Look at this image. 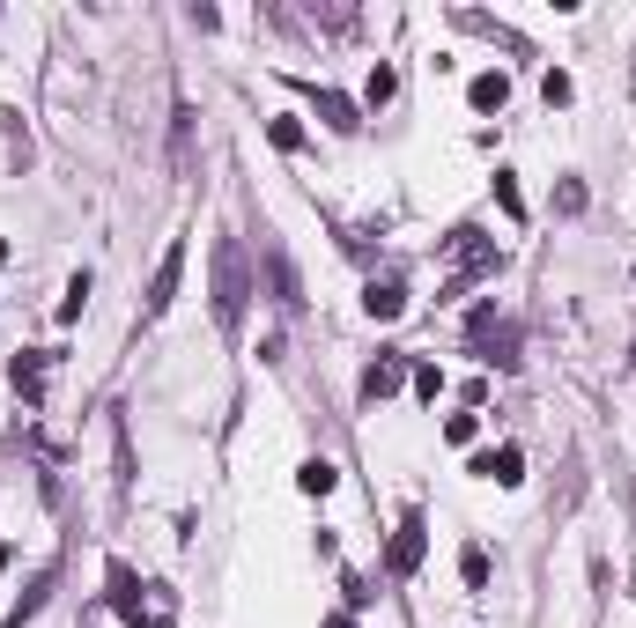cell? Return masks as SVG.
Masks as SVG:
<instances>
[{
	"mask_svg": "<svg viewBox=\"0 0 636 628\" xmlns=\"http://www.w3.org/2000/svg\"><path fill=\"white\" fill-rule=\"evenodd\" d=\"M208 266H215V281H208V296H215V326H222V333H237V326H245V303H252V259H245V244H237V237H222Z\"/></svg>",
	"mask_w": 636,
	"mask_h": 628,
	"instance_id": "1",
	"label": "cell"
},
{
	"mask_svg": "<svg viewBox=\"0 0 636 628\" xmlns=\"http://www.w3.org/2000/svg\"><path fill=\"white\" fill-rule=\"evenodd\" d=\"M111 577V606L126 614V628H171V592H156V584H141L126 562L104 569Z\"/></svg>",
	"mask_w": 636,
	"mask_h": 628,
	"instance_id": "2",
	"label": "cell"
},
{
	"mask_svg": "<svg viewBox=\"0 0 636 628\" xmlns=\"http://www.w3.org/2000/svg\"><path fill=\"white\" fill-rule=\"evenodd\" d=\"M444 244H452V259H459V274L444 281L452 296H459V289H474V281H496V274H503V244H496V237H481V230H452Z\"/></svg>",
	"mask_w": 636,
	"mask_h": 628,
	"instance_id": "3",
	"label": "cell"
},
{
	"mask_svg": "<svg viewBox=\"0 0 636 628\" xmlns=\"http://www.w3.org/2000/svg\"><path fill=\"white\" fill-rule=\"evenodd\" d=\"M466 340L481 348V363H496V370H518L526 355H518V318H496V303H481L474 318H466Z\"/></svg>",
	"mask_w": 636,
	"mask_h": 628,
	"instance_id": "4",
	"label": "cell"
},
{
	"mask_svg": "<svg viewBox=\"0 0 636 628\" xmlns=\"http://www.w3.org/2000/svg\"><path fill=\"white\" fill-rule=\"evenodd\" d=\"M429 555V525L422 510H400V525H392V547H385V577H415Z\"/></svg>",
	"mask_w": 636,
	"mask_h": 628,
	"instance_id": "5",
	"label": "cell"
},
{
	"mask_svg": "<svg viewBox=\"0 0 636 628\" xmlns=\"http://www.w3.org/2000/svg\"><path fill=\"white\" fill-rule=\"evenodd\" d=\"M178 274H185V244L171 237V244H163V259H156V274H148V296H141V311H148V318H163V311H171Z\"/></svg>",
	"mask_w": 636,
	"mask_h": 628,
	"instance_id": "6",
	"label": "cell"
},
{
	"mask_svg": "<svg viewBox=\"0 0 636 628\" xmlns=\"http://www.w3.org/2000/svg\"><path fill=\"white\" fill-rule=\"evenodd\" d=\"M474 473H481V481H496V488H518V481H526V451L496 444V451H481V459H474Z\"/></svg>",
	"mask_w": 636,
	"mask_h": 628,
	"instance_id": "7",
	"label": "cell"
},
{
	"mask_svg": "<svg viewBox=\"0 0 636 628\" xmlns=\"http://www.w3.org/2000/svg\"><path fill=\"white\" fill-rule=\"evenodd\" d=\"M400 377H407V355L400 348H378V363L363 370V399H392V392H400Z\"/></svg>",
	"mask_w": 636,
	"mask_h": 628,
	"instance_id": "8",
	"label": "cell"
},
{
	"mask_svg": "<svg viewBox=\"0 0 636 628\" xmlns=\"http://www.w3.org/2000/svg\"><path fill=\"white\" fill-rule=\"evenodd\" d=\"M311 104H318V119H326L333 133H355V126H363V104L341 97V89H311Z\"/></svg>",
	"mask_w": 636,
	"mask_h": 628,
	"instance_id": "9",
	"label": "cell"
},
{
	"mask_svg": "<svg viewBox=\"0 0 636 628\" xmlns=\"http://www.w3.org/2000/svg\"><path fill=\"white\" fill-rule=\"evenodd\" d=\"M466 104H474V111H503V104H511V74H503V67L474 74V82H466Z\"/></svg>",
	"mask_w": 636,
	"mask_h": 628,
	"instance_id": "10",
	"label": "cell"
},
{
	"mask_svg": "<svg viewBox=\"0 0 636 628\" xmlns=\"http://www.w3.org/2000/svg\"><path fill=\"white\" fill-rule=\"evenodd\" d=\"M363 311L378 318V326H392V318L407 311V289H400V281H392V274H385V281H370V289H363Z\"/></svg>",
	"mask_w": 636,
	"mask_h": 628,
	"instance_id": "11",
	"label": "cell"
},
{
	"mask_svg": "<svg viewBox=\"0 0 636 628\" xmlns=\"http://www.w3.org/2000/svg\"><path fill=\"white\" fill-rule=\"evenodd\" d=\"M8 385H15V399H30V407H37V399H45V355H15V363H8Z\"/></svg>",
	"mask_w": 636,
	"mask_h": 628,
	"instance_id": "12",
	"label": "cell"
},
{
	"mask_svg": "<svg viewBox=\"0 0 636 628\" xmlns=\"http://www.w3.org/2000/svg\"><path fill=\"white\" fill-rule=\"evenodd\" d=\"M259 252H267V274H274V296H282L289 311H296V303H304V289H296V266H289V252H282V244H259Z\"/></svg>",
	"mask_w": 636,
	"mask_h": 628,
	"instance_id": "13",
	"label": "cell"
},
{
	"mask_svg": "<svg viewBox=\"0 0 636 628\" xmlns=\"http://www.w3.org/2000/svg\"><path fill=\"white\" fill-rule=\"evenodd\" d=\"M333 481H341V466H333V459H304V466H296V488H304V496H333Z\"/></svg>",
	"mask_w": 636,
	"mask_h": 628,
	"instance_id": "14",
	"label": "cell"
},
{
	"mask_svg": "<svg viewBox=\"0 0 636 628\" xmlns=\"http://www.w3.org/2000/svg\"><path fill=\"white\" fill-rule=\"evenodd\" d=\"M45 592H52V569H37V577H30V592H23V599H15V614H8V621H0V628H23V621L37 614V606H45Z\"/></svg>",
	"mask_w": 636,
	"mask_h": 628,
	"instance_id": "15",
	"label": "cell"
},
{
	"mask_svg": "<svg viewBox=\"0 0 636 628\" xmlns=\"http://www.w3.org/2000/svg\"><path fill=\"white\" fill-rule=\"evenodd\" d=\"M267 141L282 148V156H304V126H296V111H282V119H267Z\"/></svg>",
	"mask_w": 636,
	"mask_h": 628,
	"instance_id": "16",
	"label": "cell"
},
{
	"mask_svg": "<svg viewBox=\"0 0 636 628\" xmlns=\"http://www.w3.org/2000/svg\"><path fill=\"white\" fill-rule=\"evenodd\" d=\"M496 207H503L511 222H526V193H518V178H511V170H496Z\"/></svg>",
	"mask_w": 636,
	"mask_h": 628,
	"instance_id": "17",
	"label": "cell"
},
{
	"mask_svg": "<svg viewBox=\"0 0 636 628\" xmlns=\"http://www.w3.org/2000/svg\"><path fill=\"white\" fill-rule=\"evenodd\" d=\"M89 289H97V281H89V274H74V281H67V296H60V326H74V318H82Z\"/></svg>",
	"mask_w": 636,
	"mask_h": 628,
	"instance_id": "18",
	"label": "cell"
},
{
	"mask_svg": "<svg viewBox=\"0 0 636 628\" xmlns=\"http://www.w3.org/2000/svg\"><path fill=\"white\" fill-rule=\"evenodd\" d=\"M459 577H466V592H489V555L466 547V555H459Z\"/></svg>",
	"mask_w": 636,
	"mask_h": 628,
	"instance_id": "19",
	"label": "cell"
},
{
	"mask_svg": "<svg viewBox=\"0 0 636 628\" xmlns=\"http://www.w3.org/2000/svg\"><path fill=\"white\" fill-rule=\"evenodd\" d=\"M540 97H548V111H555V104H570V97H577V82H570L563 67H548V74H540Z\"/></svg>",
	"mask_w": 636,
	"mask_h": 628,
	"instance_id": "20",
	"label": "cell"
},
{
	"mask_svg": "<svg viewBox=\"0 0 636 628\" xmlns=\"http://www.w3.org/2000/svg\"><path fill=\"white\" fill-rule=\"evenodd\" d=\"M392 89H400V74H392V67H370V82H363V104H392Z\"/></svg>",
	"mask_w": 636,
	"mask_h": 628,
	"instance_id": "21",
	"label": "cell"
},
{
	"mask_svg": "<svg viewBox=\"0 0 636 628\" xmlns=\"http://www.w3.org/2000/svg\"><path fill=\"white\" fill-rule=\"evenodd\" d=\"M193 119H200V111H193V104H178V126H171V141H178V163H193Z\"/></svg>",
	"mask_w": 636,
	"mask_h": 628,
	"instance_id": "22",
	"label": "cell"
},
{
	"mask_svg": "<svg viewBox=\"0 0 636 628\" xmlns=\"http://www.w3.org/2000/svg\"><path fill=\"white\" fill-rule=\"evenodd\" d=\"M341 592H348V606L363 614V606H378V592H370V577H341Z\"/></svg>",
	"mask_w": 636,
	"mask_h": 628,
	"instance_id": "23",
	"label": "cell"
},
{
	"mask_svg": "<svg viewBox=\"0 0 636 628\" xmlns=\"http://www.w3.org/2000/svg\"><path fill=\"white\" fill-rule=\"evenodd\" d=\"M437 392H444V370L422 363V370H415V399H437Z\"/></svg>",
	"mask_w": 636,
	"mask_h": 628,
	"instance_id": "24",
	"label": "cell"
},
{
	"mask_svg": "<svg viewBox=\"0 0 636 628\" xmlns=\"http://www.w3.org/2000/svg\"><path fill=\"white\" fill-rule=\"evenodd\" d=\"M555 207H563V215H585V185H577V178H563V193H555Z\"/></svg>",
	"mask_w": 636,
	"mask_h": 628,
	"instance_id": "25",
	"label": "cell"
},
{
	"mask_svg": "<svg viewBox=\"0 0 636 628\" xmlns=\"http://www.w3.org/2000/svg\"><path fill=\"white\" fill-rule=\"evenodd\" d=\"M474 429H481L474 414H452V422H444V436H452V444H474Z\"/></svg>",
	"mask_w": 636,
	"mask_h": 628,
	"instance_id": "26",
	"label": "cell"
},
{
	"mask_svg": "<svg viewBox=\"0 0 636 628\" xmlns=\"http://www.w3.org/2000/svg\"><path fill=\"white\" fill-rule=\"evenodd\" d=\"M8 562H15V547H0V577H8Z\"/></svg>",
	"mask_w": 636,
	"mask_h": 628,
	"instance_id": "27",
	"label": "cell"
},
{
	"mask_svg": "<svg viewBox=\"0 0 636 628\" xmlns=\"http://www.w3.org/2000/svg\"><path fill=\"white\" fill-rule=\"evenodd\" d=\"M326 628H355V621H348V614H333V621H326Z\"/></svg>",
	"mask_w": 636,
	"mask_h": 628,
	"instance_id": "28",
	"label": "cell"
},
{
	"mask_svg": "<svg viewBox=\"0 0 636 628\" xmlns=\"http://www.w3.org/2000/svg\"><path fill=\"white\" fill-rule=\"evenodd\" d=\"M0 266H8V237H0Z\"/></svg>",
	"mask_w": 636,
	"mask_h": 628,
	"instance_id": "29",
	"label": "cell"
}]
</instances>
